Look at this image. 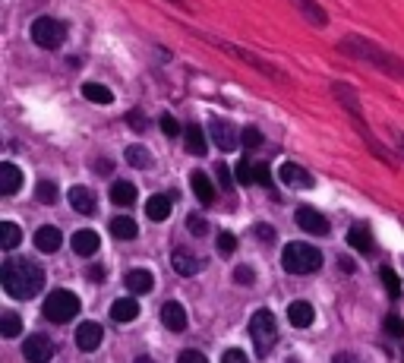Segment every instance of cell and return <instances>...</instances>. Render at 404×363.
I'll return each instance as SVG.
<instances>
[{
    "instance_id": "cell-1",
    "label": "cell",
    "mask_w": 404,
    "mask_h": 363,
    "mask_svg": "<svg viewBox=\"0 0 404 363\" xmlns=\"http://www.w3.org/2000/svg\"><path fill=\"white\" fill-rule=\"evenodd\" d=\"M0 285H4V291L10 294V297L29 300L41 291L44 272L32 259H6L4 266H0Z\"/></svg>"
},
{
    "instance_id": "cell-2",
    "label": "cell",
    "mask_w": 404,
    "mask_h": 363,
    "mask_svg": "<svg viewBox=\"0 0 404 363\" xmlns=\"http://www.w3.org/2000/svg\"><path fill=\"white\" fill-rule=\"evenodd\" d=\"M341 51H344V54H354V57L370 60L372 67H379V70L389 73V76L404 79V64L395 57V54L382 51L379 45H370V41H363V39H344V41H341Z\"/></svg>"
},
{
    "instance_id": "cell-3",
    "label": "cell",
    "mask_w": 404,
    "mask_h": 363,
    "mask_svg": "<svg viewBox=\"0 0 404 363\" xmlns=\"http://www.w3.org/2000/svg\"><path fill=\"white\" fill-rule=\"evenodd\" d=\"M281 266L288 268L290 275H313L316 268L322 266V253L309 243H288L281 253Z\"/></svg>"
},
{
    "instance_id": "cell-4",
    "label": "cell",
    "mask_w": 404,
    "mask_h": 363,
    "mask_svg": "<svg viewBox=\"0 0 404 363\" xmlns=\"http://www.w3.org/2000/svg\"><path fill=\"white\" fill-rule=\"evenodd\" d=\"M250 338H252V348H256L259 357H269V350L275 348L278 341V322L269 310H256L250 319Z\"/></svg>"
},
{
    "instance_id": "cell-5",
    "label": "cell",
    "mask_w": 404,
    "mask_h": 363,
    "mask_svg": "<svg viewBox=\"0 0 404 363\" xmlns=\"http://www.w3.org/2000/svg\"><path fill=\"white\" fill-rule=\"evenodd\" d=\"M79 297H76L73 291H50L48 300H44V316L50 319V322H69V319H76V313H79Z\"/></svg>"
},
{
    "instance_id": "cell-6",
    "label": "cell",
    "mask_w": 404,
    "mask_h": 363,
    "mask_svg": "<svg viewBox=\"0 0 404 363\" xmlns=\"http://www.w3.org/2000/svg\"><path fill=\"white\" fill-rule=\"evenodd\" d=\"M67 39V26L54 16H41V20L32 22V41L38 48H60Z\"/></svg>"
},
{
    "instance_id": "cell-7",
    "label": "cell",
    "mask_w": 404,
    "mask_h": 363,
    "mask_svg": "<svg viewBox=\"0 0 404 363\" xmlns=\"http://www.w3.org/2000/svg\"><path fill=\"white\" fill-rule=\"evenodd\" d=\"M54 354H57V348L48 335H29L22 344V357L29 363H48Z\"/></svg>"
},
{
    "instance_id": "cell-8",
    "label": "cell",
    "mask_w": 404,
    "mask_h": 363,
    "mask_svg": "<svg viewBox=\"0 0 404 363\" xmlns=\"http://www.w3.org/2000/svg\"><path fill=\"white\" fill-rule=\"evenodd\" d=\"M294 218H297V224H300L307 234H316V237H325L328 234V221L316 209H309V205H300Z\"/></svg>"
},
{
    "instance_id": "cell-9",
    "label": "cell",
    "mask_w": 404,
    "mask_h": 363,
    "mask_svg": "<svg viewBox=\"0 0 404 363\" xmlns=\"http://www.w3.org/2000/svg\"><path fill=\"white\" fill-rule=\"evenodd\" d=\"M278 180L288 186H294V190H303V186H313V177H309V171H303L300 165H294V161H284L281 167H278Z\"/></svg>"
},
{
    "instance_id": "cell-10",
    "label": "cell",
    "mask_w": 404,
    "mask_h": 363,
    "mask_svg": "<svg viewBox=\"0 0 404 363\" xmlns=\"http://www.w3.org/2000/svg\"><path fill=\"white\" fill-rule=\"evenodd\" d=\"M101 338H105L101 325L88 319V322H82L79 329H76V348H79V350H95L101 344Z\"/></svg>"
},
{
    "instance_id": "cell-11",
    "label": "cell",
    "mask_w": 404,
    "mask_h": 363,
    "mask_svg": "<svg viewBox=\"0 0 404 363\" xmlns=\"http://www.w3.org/2000/svg\"><path fill=\"white\" fill-rule=\"evenodd\" d=\"M19 186H22V171L13 161H4L0 165V196H13Z\"/></svg>"
},
{
    "instance_id": "cell-12",
    "label": "cell",
    "mask_w": 404,
    "mask_h": 363,
    "mask_svg": "<svg viewBox=\"0 0 404 363\" xmlns=\"http://www.w3.org/2000/svg\"><path fill=\"white\" fill-rule=\"evenodd\" d=\"M69 243H73V253L76 256H95L101 249V240H98V234H95V231H76Z\"/></svg>"
},
{
    "instance_id": "cell-13",
    "label": "cell",
    "mask_w": 404,
    "mask_h": 363,
    "mask_svg": "<svg viewBox=\"0 0 404 363\" xmlns=\"http://www.w3.org/2000/svg\"><path fill=\"white\" fill-rule=\"evenodd\" d=\"M161 322L168 325L170 331H183L187 329V310H183L177 300H170V303L161 306Z\"/></svg>"
},
{
    "instance_id": "cell-14",
    "label": "cell",
    "mask_w": 404,
    "mask_h": 363,
    "mask_svg": "<svg viewBox=\"0 0 404 363\" xmlns=\"http://www.w3.org/2000/svg\"><path fill=\"white\" fill-rule=\"evenodd\" d=\"M288 319H290V325H297V329H307V325H313L316 310L307 303V300H294V303L288 306Z\"/></svg>"
},
{
    "instance_id": "cell-15",
    "label": "cell",
    "mask_w": 404,
    "mask_h": 363,
    "mask_svg": "<svg viewBox=\"0 0 404 363\" xmlns=\"http://www.w3.org/2000/svg\"><path fill=\"white\" fill-rule=\"evenodd\" d=\"M212 139H215V146L224 149V152H234V149H237V133H234V127L224 121L212 123Z\"/></svg>"
},
{
    "instance_id": "cell-16",
    "label": "cell",
    "mask_w": 404,
    "mask_h": 363,
    "mask_svg": "<svg viewBox=\"0 0 404 363\" xmlns=\"http://www.w3.org/2000/svg\"><path fill=\"white\" fill-rule=\"evenodd\" d=\"M69 205H73V212H79V215H92L95 193L88 190V186H73V190H69Z\"/></svg>"
},
{
    "instance_id": "cell-17",
    "label": "cell",
    "mask_w": 404,
    "mask_h": 363,
    "mask_svg": "<svg viewBox=\"0 0 404 363\" xmlns=\"http://www.w3.org/2000/svg\"><path fill=\"white\" fill-rule=\"evenodd\" d=\"M347 243H351V249L370 256L372 253V234H370V228H366V224H354V228L347 231Z\"/></svg>"
},
{
    "instance_id": "cell-18",
    "label": "cell",
    "mask_w": 404,
    "mask_h": 363,
    "mask_svg": "<svg viewBox=\"0 0 404 363\" xmlns=\"http://www.w3.org/2000/svg\"><path fill=\"white\" fill-rule=\"evenodd\" d=\"M152 285H155V275H152L149 268H130V272H126L130 294H145V291H152Z\"/></svg>"
},
{
    "instance_id": "cell-19",
    "label": "cell",
    "mask_w": 404,
    "mask_h": 363,
    "mask_svg": "<svg viewBox=\"0 0 404 363\" xmlns=\"http://www.w3.org/2000/svg\"><path fill=\"white\" fill-rule=\"evenodd\" d=\"M60 231L57 228H50V224H44V228H38L35 231V247L41 249V253H57L60 249Z\"/></svg>"
},
{
    "instance_id": "cell-20",
    "label": "cell",
    "mask_w": 404,
    "mask_h": 363,
    "mask_svg": "<svg viewBox=\"0 0 404 363\" xmlns=\"http://www.w3.org/2000/svg\"><path fill=\"white\" fill-rule=\"evenodd\" d=\"M189 184H193L196 196L202 199V205H212L215 203V186H212V180H208V174L193 171V174H189Z\"/></svg>"
},
{
    "instance_id": "cell-21",
    "label": "cell",
    "mask_w": 404,
    "mask_h": 363,
    "mask_svg": "<svg viewBox=\"0 0 404 363\" xmlns=\"http://www.w3.org/2000/svg\"><path fill=\"white\" fill-rule=\"evenodd\" d=\"M183 142H187V152L189 155H206V133H202V127H196V123H189L187 130H183Z\"/></svg>"
},
{
    "instance_id": "cell-22",
    "label": "cell",
    "mask_w": 404,
    "mask_h": 363,
    "mask_svg": "<svg viewBox=\"0 0 404 363\" xmlns=\"http://www.w3.org/2000/svg\"><path fill=\"white\" fill-rule=\"evenodd\" d=\"M111 203L114 205H126V209H130V205L136 203V186H133L130 180H117V184L111 186Z\"/></svg>"
},
{
    "instance_id": "cell-23",
    "label": "cell",
    "mask_w": 404,
    "mask_h": 363,
    "mask_svg": "<svg viewBox=\"0 0 404 363\" xmlns=\"http://www.w3.org/2000/svg\"><path fill=\"white\" fill-rule=\"evenodd\" d=\"M145 215H149L152 221H164V218L170 215V196H164V193L152 196L149 203H145Z\"/></svg>"
},
{
    "instance_id": "cell-24",
    "label": "cell",
    "mask_w": 404,
    "mask_h": 363,
    "mask_svg": "<svg viewBox=\"0 0 404 363\" xmlns=\"http://www.w3.org/2000/svg\"><path fill=\"white\" fill-rule=\"evenodd\" d=\"M139 316V303L136 300H114L111 306V319H117V322H133V319Z\"/></svg>"
},
{
    "instance_id": "cell-25",
    "label": "cell",
    "mask_w": 404,
    "mask_h": 363,
    "mask_svg": "<svg viewBox=\"0 0 404 363\" xmlns=\"http://www.w3.org/2000/svg\"><path fill=\"white\" fill-rule=\"evenodd\" d=\"M170 266L177 268V275H187V278H193V275L199 272V259L187 256L183 249H174V256H170Z\"/></svg>"
},
{
    "instance_id": "cell-26",
    "label": "cell",
    "mask_w": 404,
    "mask_h": 363,
    "mask_svg": "<svg viewBox=\"0 0 404 363\" xmlns=\"http://www.w3.org/2000/svg\"><path fill=\"white\" fill-rule=\"evenodd\" d=\"M111 234L117 237V240H133V237L139 234V228H136V221H133V218L117 215V218L111 221Z\"/></svg>"
},
{
    "instance_id": "cell-27",
    "label": "cell",
    "mask_w": 404,
    "mask_h": 363,
    "mask_svg": "<svg viewBox=\"0 0 404 363\" xmlns=\"http://www.w3.org/2000/svg\"><path fill=\"white\" fill-rule=\"evenodd\" d=\"M82 95H86L92 104H111L114 102L111 89H107V85H101V83H86V85H82Z\"/></svg>"
},
{
    "instance_id": "cell-28",
    "label": "cell",
    "mask_w": 404,
    "mask_h": 363,
    "mask_svg": "<svg viewBox=\"0 0 404 363\" xmlns=\"http://www.w3.org/2000/svg\"><path fill=\"white\" fill-rule=\"evenodd\" d=\"M19 240H22V231H19V224H13V221L0 224V249H16Z\"/></svg>"
},
{
    "instance_id": "cell-29",
    "label": "cell",
    "mask_w": 404,
    "mask_h": 363,
    "mask_svg": "<svg viewBox=\"0 0 404 363\" xmlns=\"http://www.w3.org/2000/svg\"><path fill=\"white\" fill-rule=\"evenodd\" d=\"M294 4L303 10V16H307V20L313 22V26H325V22H328L325 10H322V7H316L313 0H294Z\"/></svg>"
},
{
    "instance_id": "cell-30",
    "label": "cell",
    "mask_w": 404,
    "mask_h": 363,
    "mask_svg": "<svg viewBox=\"0 0 404 363\" xmlns=\"http://www.w3.org/2000/svg\"><path fill=\"white\" fill-rule=\"evenodd\" d=\"M35 199H38V203H44V205H54L57 203V184H54V180H38Z\"/></svg>"
},
{
    "instance_id": "cell-31",
    "label": "cell",
    "mask_w": 404,
    "mask_h": 363,
    "mask_svg": "<svg viewBox=\"0 0 404 363\" xmlns=\"http://www.w3.org/2000/svg\"><path fill=\"white\" fill-rule=\"evenodd\" d=\"M126 165H133V167H149V165H152L149 149H142V146H130V149H126Z\"/></svg>"
},
{
    "instance_id": "cell-32",
    "label": "cell",
    "mask_w": 404,
    "mask_h": 363,
    "mask_svg": "<svg viewBox=\"0 0 404 363\" xmlns=\"http://www.w3.org/2000/svg\"><path fill=\"white\" fill-rule=\"evenodd\" d=\"M19 329H22V319H19L16 313H4V316H0V331H4L6 338H16Z\"/></svg>"
},
{
    "instance_id": "cell-33",
    "label": "cell",
    "mask_w": 404,
    "mask_h": 363,
    "mask_svg": "<svg viewBox=\"0 0 404 363\" xmlns=\"http://www.w3.org/2000/svg\"><path fill=\"white\" fill-rule=\"evenodd\" d=\"M234 177H237V184H243V186L256 184V174H252V165H250L246 158H240V161H237V167H234Z\"/></svg>"
},
{
    "instance_id": "cell-34",
    "label": "cell",
    "mask_w": 404,
    "mask_h": 363,
    "mask_svg": "<svg viewBox=\"0 0 404 363\" xmlns=\"http://www.w3.org/2000/svg\"><path fill=\"white\" fill-rule=\"evenodd\" d=\"M379 278H382V285H385V291H389L391 300L401 294V281H398V275L391 272V268H382V272H379Z\"/></svg>"
},
{
    "instance_id": "cell-35",
    "label": "cell",
    "mask_w": 404,
    "mask_h": 363,
    "mask_svg": "<svg viewBox=\"0 0 404 363\" xmlns=\"http://www.w3.org/2000/svg\"><path fill=\"white\" fill-rule=\"evenodd\" d=\"M240 146L246 149V152H252V149L262 146V133H259L256 127H246L243 133H240Z\"/></svg>"
},
{
    "instance_id": "cell-36",
    "label": "cell",
    "mask_w": 404,
    "mask_h": 363,
    "mask_svg": "<svg viewBox=\"0 0 404 363\" xmlns=\"http://www.w3.org/2000/svg\"><path fill=\"white\" fill-rule=\"evenodd\" d=\"M187 224H189V234H196V237H206L208 234V221L202 215H196V212L187 218Z\"/></svg>"
},
{
    "instance_id": "cell-37",
    "label": "cell",
    "mask_w": 404,
    "mask_h": 363,
    "mask_svg": "<svg viewBox=\"0 0 404 363\" xmlns=\"http://www.w3.org/2000/svg\"><path fill=\"white\" fill-rule=\"evenodd\" d=\"M385 331H389L391 338H401V335H404V322H401V316L389 313V316H385Z\"/></svg>"
},
{
    "instance_id": "cell-38",
    "label": "cell",
    "mask_w": 404,
    "mask_h": 363,
    "mask_svg": "<svg viewBox=\"0 0 404 363\" xmlns=\"http://www.w3.org/2000/svg\"><path fill=\"white\" fill-rule=\"evenodd\" d=\"M234 249H237V237L227 234V231H224V234H218V253L221 256H231Z\"/></svg>"
},
{
    "instance_id": "cell-39",
    "label": "cell",
    "mask_w": 404,
    "mask_h": 363,
    "mask_svg": "<svg viewBox=\"0 0 404 363\" xmlns=\"http://www.w3.org/2000/svg\"><path fill=\"white\" fill-rule=\"evenodd\" d=\"M252 174H256L259 186H271V167L269 165H252Z\"/></svg>"
},
{
    "instance_id": "cell-40",
    "label": "cell",
    "mask_w": 404,
    "mask_h": 363,
    "mask_svg": "<svg viewBox=\"0 0 404 363\" xmlns=\"http://www.w3.org/2000/svg\"><path fill=\"white\" fill-rule=\"evenodd\" d=\"M252 278H256V275H252L250 266H237V268H234V281H237V285H252Z\"/></svg>"
},
{
    "instance_id": "cell-41",
    "label": "cell",
    "mask_w": 404,
    "mask_h": 363,
    "mask_svg": "<svg viewBox=\"0 0 404 363\" xmlns=\"http://www.w3.org/2000/svg\"><path fill=\"white\" fill-rule=\"evenodd\" d=\"M177 363H208V360H206V354H202V350L189 348V350H183V354L177 357Z\"/></svg>"
},
{
    "instance_id": "cell-42",
    "label": "cell",
    "mask_w": 404,
    "mask_h": 363,
    "mask_svg": "<svg viewBox=\"0 0 404 363\" xmlns=\"http://www.w3.org/2000/svg\"><path fill=\"white\" fill-rule=\"evenodd\" d=\"M221 363H250V360H246V354H243L240 348H231V350H224Z\"/></svg>"
},
{
    "instance_id": "cell-43",
    "label": "cell",
    "mask_w": 404,
    "mask_h": 363,
    "mask_svg": "<svg viewBox=\"0 0 404 363\" xmlns=\"http://www.w3.org/2000/svg\"><path fill=\"white\" fill-rule=\"evenodd\" d=\"M126 123H130L136 133H142V130H145V121H142V114H139V111H130V114H126Z\"/></svg>"
},
{
    "instance_id": "cell-44",
    "label": "cell",
    "mask_w": 404,
    "mask_h": 363,
    "mask_svg": "<svg viewBox=\"0 0 404 363\" xmlns=\"http://www.w3.org/2000/svg\"><path fill=\"white\" fill-rule=\"evenodd\" d=\"M161 130H164V136H177V130H180V127H177V121L170 114H164L161 117Z\"/></svg>"
},
{
    "instance_id": "cell-45",
    "label": "cell",
    "mask_w": 404,
    "mask_h": 363,
    "mask_svg": "<svg viewBox=\"0 0 404 363\" xmlns=\"http://www.w3.org/2000/svg\"><path fill=\"white\" fill-rule=\"evenodd\" d=\"M215 174H218V180H221V186H224V190H231V184L237 180V177H231V171H227L224 165H218V171H215Z\"/></svg>"
},
{
    "instance_id": "cell-46",
    "label": "cell",
    "mask_w": 404,
    "mask_h": 363,
    "mask_svg": "<svg viewBox=\"0 0 404 363\" xmlns=\"http://www.w3.org/2000/svg\"><path fill=\"white\" fill-rule=\"evenodd\" d=\"M332 363H363L360 360L357 354H351V350H338V354H335V360Z\"/></svg>"
},
{
    "instance_id": "cell-47",
    "label": "cell",
    "mask_w": 404,
    "mask_h": 363,
    "mask_svg": "<svg viewBox=\"0 0 404 363\" xmlns=\"http://www.w3.org/2000/svg\"><path fill=\"white\" fill-rule=\"evenodd\" d=\"M256 237H259V240L269 243V240H275V231H271L269 224H256Z\"/></svg>"
},
{
    "instance_id": "cell-48",
    "label": "cell",
    "mask_w": 404,
    "mask_h": 363,
    "mask_svg": "<svg viewBox=\"0 0 404 363\" xmlns=\"http://www.w3.org/2000/svg\"><path fill=\"white\" fill-rule=\"evenodd\" d=\"M88 278H92V281H105V268L92 266V268H88Z\"/></svg>"
},
{
    "instance_id": "cell-49",
    "label": "cell",
    "mask_w": 404,
    "mask_h": 363,
    "mask_svg": "<svg viewBox=\"0 0 404 363\" xmlns=\"http://www.w3.org/2000/svg\"><path fill=\"white\" fill-rule=\"evenodd\" d=\"M136 363H155L152 357H136Z\"/></svg>"
},
{
    "instance_id": "cell-50",
    "label": "cell",
    "mask_w": 404,
    "mask_h": 363,
    "mask_svg": "<svg viewBox=\"0 0 404 363\" xmlns=\"http://www.w3.org/2000/svg\"><path fill=\"white\" fill-rule=\"evenodd\" d=\"M398 142H401V155H404V139H398Z\"/></svg>"
},
{
    "instance_id": "cell-51",
    "label": "cell",
    "mask_w": 404,
    "mask_h": 363,
    "mask_svg": "<svg viewBox=\"0 0 404 363\" xmlns=\"http://www.w3.org/2000/svg\"><path fill=\"white\" fill-rule=\"evenodd\" d=\"M288 363H300V360H288Z\"/></svg>"
}]
</instances>
